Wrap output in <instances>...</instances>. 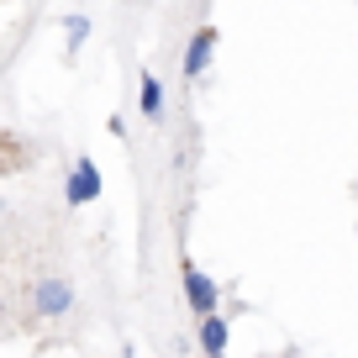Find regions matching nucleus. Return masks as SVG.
I'll return each instance as SVG.
<instances>
[{
    "label": "nucleus",
    "mask_w": 358,
    "mask_h": 358,
    "mask_svg": "<svg viewBox=\"0 0 358 358\" xmlns=\"http://www.w3.org/2000/svg\"><path fill=\"white\" fill-rule=\"evenodd\" d=\"M179 280H185V301H190L195 316H216V301H222V290H216L211 274H201V268L185 258V264H179Z\"/></svg>",
    "instance_id": "nucleus-1"
},
{
    "label": "nucleus",
    "mask_w": 358,
    "mask_h": 358,
    "mask_svg": "<svg viewBox=\"0 0 358 358\" xmlns=\"http://www.w3.org/2000/svg\"><path fill=\"white\" fill-rule=\"evenodd\" d=\"M64 201L74 206H90V201H101V169H95V158H74V164H69V190H64Z\"/></svg>",
    "instance_id": "nucleus-2"
},
{
    "label": "nucleus",
    "mask_w": 358,
    "mask_h": 358,
    "mask_svg": "<svg viewBox=\"0 0 358 358\" xmlns=\"http://www.w3.org/2000/svg\"><path fill=\"white\" fill-rule=\"evenodd\" d=\"M32 306H37L43 322H58V316H69V306H74V285L69 280H43L37 295H32Z\"/></svg>",
    "instance_id": "nucleus-3"
},
{
    "label": "nucleus",
    "mask_w": 358,
    "mask_h": 358,
    "mask_svg": "<svg viewBox=\"0 0 358 358\" xmlns=\"http://www.w3.org/2000/svg\"><path fill=\"white\" fill-rule=\"evenodd\" d=\"M211 53H216V27H195L190 43H185V79L190 85L211 69Z\"/></svg>",
    "instance_id": "nucleus-4"
},
{
    "label": "nucleus",
    "mask_w": 358,
    "mask_h": 358,
    "mask_svg": "<svg viewBox=\"0 0 358 358\" xmlns=\"http://www.w3.org/2000/svg\"><path fill=\"white\" fill-rule=\"evenodd\" d=\"M137 106H143L148 122H164V79H158L153 69L137 74Z\"/></svg>",
    "instance_id": "nucleus-5"
},
{
    "label": "nucleus",
    "mask_w": 358,
    "mask_h": 358,
    "mask_svg": "<svg viewBox=\"0 0 358 358\" xmlns=\"http://www.w3.org/2000/svg\"><path fill=\"white\" fill-rule=\"evenodd\" d=\"M227 332H232V327H227L222 311H216V316H201V337H195V343L206 348V358H211V353H227Z\"/></svg>",
    "instance_id": "nucleus-6"
},
{
    "label": "nucleus",
    "mask_w": 358,
    "mask_h": 358,
    "mask_svg": "<svg viewBox=\"0 0 358 358\" xmlns=\"http://www.w3.org/2000/svg\"><path fill=\"white\" fill-rule=\"evenodd\" d=\"M85 37H90V16H64V43H69V53H79V48H85Z\"/></svg>",
    "instance_id": "nucleus-7"
}]
</instances>
